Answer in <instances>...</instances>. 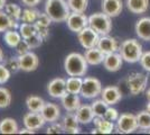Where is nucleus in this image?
I'll return each mask as SVG.
<instances>
[{"label": "nucleus", "instance_id": "2", "mask_svg": "<svg viewBox=\"0 0 150 135\" xmlns=\"http://www.w3.org/2000/svg\"><path fill=\"white\" fill-rule=\"evenodd\" d=\"M45 13L55 23H64L72 13L65 0H46Z\"/></svg>", "mask_w": 150, "mask_h": 135}, {"label": "nucleus", "instance_id": "27", "mask_svg": "<svg viewBox=\"0 0 150 135\" xmlns=\"http://www.w3.org/2000/svg\"><path fill=\"white\" fill-rule=\"evenodd\" d=\"M45 104L46 103H45V100L42 97L35 96V95L27 97V99H26L27 109L29 111H34V113H40L42 109L44 108Z\"/></svg>", "mask_w": 150, "mask_h": 135}, {"label": "nucleus", "instance_id": "45", "mask_svg": "<svg viewBox=\"0 0 150 135\" xmlns=\"http://www.w3.org/2000/svg\"><path fill=\"white\" fill-rule=\"evenodd\" d=\"M37 27V26H36ZM37 33L43 37L44 39H47L50 36V31L47 27H37Z\"/></svg>", "mask_w": 150, "mask_h": 135}, {"label": "nucleus", "instance_id": "30", "mask_svg": "<svg viewBox=\"0 0 150 135\" xmlns=\"http://www.w3.org/2000/svg\"><path fill=\"white\" fill-rule=\"evenodd\" d=\"M39 11L34 9V7H28L23 10L21 14V23H29V24H35V21L37 20L38 16H39Z\"/></svg>", "mask_w": 150, "mask_h": 135}, {"label": "nucleus", "instance_id": "49", "mask_svg": "<svg viewBox=\"0 0 150 135\" xmlns=\"http://www.w3.org/2000/svg\"><path fill=\"white\" fill-rule=\"evenodd\" d=\"M5 59H4V51H2V49L0 47V63L4 61Z\"/></svg>", "mask_w": 150, "mask_h": 135}, {"label": "nucleus", "instance_id": "17", "mask_svg": "<svg viewBox=\"0 0 150 135\" xmlns=\"http://www.w3.org/2000/svg\"><path fill=\"white\" fill-rule=\"evenodd\" d=\"M63 129H64V132L66 133H69V134H77L80 133V126H79V119L75 115V113L73 111H69V114L64 116L63 118Z\"/></svg>", "mask_w": 150, "mask_h": 135}, {"label": "nucleus", "instance_id": "20", "mask_svg": "<svg viewBox=\"0 0 150 135\" xmlns=\"http://www.w3.org/2000/svg\"><path fill=\"white\" fill-rule=\"evenodd\" d=\"M61 104H62V106L66 111H73L74 113L81 106V99H80L79 95H76V94L66 92L61 98Z\"/></svg>", "mask_w": 150, "mask_h": 135}, {"label": "nucleus", "instance_id": "51", "mask_svg": "<svg viewBox=\"0 0 150 135\" xmlns=\"http://www.w3.org/2000/svg\"><path fill=\"white\" fill-rule=\"evenodd\" d=\"M147 110H148V111H150V101L147 104Z\"/></svg>", "mask_w": 150, "mask_h": 135}, {"label": "nucleus", "instance_id": "43", "mask_svg": "<svg viewBox=\"0 0 150 135\" xmlns=\"http://www.w3.org/2000/svg\"><path fill=\"white\" fill-rule=\"evenodd\" d=\"M103 117L106 118V119H109V121H111V122H114V121H118V118H119V113H118V110L115 109V108L108 107V109H106L105 114H104Z\"/></svg>", "mask_w": 150, "mask_h": 135}, {"label": "nucleus", "instance_id": "26", "mask_svg": "<svg viewBox=\"0 0 150 135\" xmlns=\"http://www.w3.org/2000/svg\"><path fill=\"white\" fill-rule=\"evenodd\" d=\"M127 7L132 14H144L148 10L149 0H127Z\"/></svg>", "mask_w": 150, "mask_h": 135}, {"label": "nucleus", "instance_id": "41", "mask_svg": "<svg viewBox=\"0 0 150 135\" xmlns=\"http://www.w3.org/2000/svg\"><path fill=\"white\" fill-rule=\"evenodd\" d=\"M30 50H31L30 46L28 44L27 39H21L18 43V45L16 46V52H17L18 55H23V54H25V53H28Z\"/></svg>", "mask_w": 150, "mask_h": 135}, {"label": "nucleus", "instance_id": "16", "mask_svg": "<svg viewBox=\"0 0 150 135\" xmlns=\"http://www.w3.org/2000/svg\"><path fill=\"white\" fill-rule=\"evenodd\" d=\"M94 125L96 126V129H92V134H111L114 129L113 122L106 119L104 117H99L95 116L93 119Z\"/></svg>", "mask_w": 150, "mask_h": 135}, {"label": "nucleus", "instance_id": "52", "mask_svg": "<svg viewBox=\"0 0 150 135\" xmlns=\"http://www.w3.org/2000/svg\"><path fill=\"white\" fill-rule=\"evenodd\" d=\"M149 133H150V129H149Z\"/></svg>", "mask_w": 150, "mask_h": 135}, {"label": "nucleus", "instance_id": "22", "mask_svg": "<svg viewBox=\"0 0 150 135\" xmlns=\"http://www.w3.org/2000/svg\"><path fill=\"white\" fill-rule=\"evenodd\" d=\"M138 37L144 41H150V17H142L136 24Z\"/></svg>", "mask_w": 150, "mask_h": 135}, {"label": "nucleus", "instance_id": "47", "mask_svg": "<svg viewBox=\"0 0 150 135\" xmlns=\"http://www.w3.org/2000/svg\"><path fill=\"white\" fill-rule=\"evenodd\" d=\"M18 133H19V134H35V131H33V129H27V127H25V129H19Z\"/></svg>", "mask_w": 150, "mask_h": 135}, {"label": "nucleus", "instance_id": "8", "mask_svg": "<svg viewBox=\"0 0 150 135\" xmlns=\"http://www.w3.org/2000/svg\"><path fill=\"white\" fill-rule=\"evenodd\" d=\"M117 127H118V131L120 133H123V134L133 133L138 129L137 115H133V114H130V113L122 114L118 118Z\"/></svg>", "mask_w": 150, "mask_h": 135}, {"label": "nucleus", "instance_id": "11", "mask_svg": "<svg viewBox=\"0 0 150 135\" xmlns=\"http://www.w3.org/2000/svg\"><path fill=\"white\" fill-rule=\"evenodd\" d=\"M47 92L50 97L56 98V99H61L66 92H67V88H66V80L63 78H55L53 80H50L48 84H47Z\"/></svg>", "mask_w": 150, "mask_h": 135}, {"label": "nucleus", "instance_id": "38", "mask_svg": "<svg viewBox=\"0 0 150 135\" xmlns=\"http://www.w3.org/2000/svg\"><path fill=\"white\" fill-rule=\"evenodd\" d=\"M11 71L7 68L5 63H0V84H5L10 79Z\"/></svg>", "mask_w": 150, "mask_h": 135}, {"label": "nucleus", "instance_id": "34", "mask_svg": "<svg viewBox=\"0 0 150 135\" xmlns=\"http://www.w3.org/2000/svg\"><path fill=\"white\" fill-rule=\"evenodd\" d=\"M13 100L11 92L5 87H0V108H7L10 106Z\"/></svg>", "mask_w": 150, "mask_h": 135}, {"label": "nucleus", "instance_id": "9", "mask_svg": "<svg viewBox=\"0 0 150 135\" xmlns=\"http://www.w3.org/2000/svg\"><path fill=\"white\" fill-rule=\"evenodd\" d=\"M66 25L71 32L80 33L83 28L88 26V17L84 13L72 11L66 20Z\"/></svg>", "mask_w": 150, "mask_h": 135}, {"label": "nucleus", "instance_id": "19", "mask_svg": "<svg viewBox=\"0 0 150 135\" xmlns=\"http://www.w3.org/2000/svg\"><path fill=\"white\" fill-rule=\"evenodd\" d=\"M40 114L43 115L45 121L47 123H54L57 122L59 116H61V108L58 107V105L54 103H46L44 108L42 109Z\"/></svg>", "mask_w": 150, "mask_h": 135}, {"label": "nucleus", "instance_id": "7", "mask_svg": "<svg viewBox=\"0 0 150 135\" xmlns=\"http://www.w3.org/2000/svg\"><path fill=\"white\" fill-rule=\"evenodd\" d=\"M101 35L98 32H95L92 27H85L83 28L81 32L77 33V39L80 42V44L85 49H92V47H95L98 46V43H99V39H100Z\"/></svg>", "mask_w": 150, "mask_h": 135}, {"label": "nucleus", "instance_id": "42", "mask_svg": "<svg viewBox=\"0 0 150 135\" xmlns=\"http://www.w3.org/2000/svg\"><path fill=\"white\" fill-rule=\"evenodd\" d=\"M63 132H64L63 124H58L56 122L50 123V125L46 129V133L47 134H61Z\"/></svg>", "mask_w": 150, "mask_h": 135}, {"label": "nucleus", "instance_id": "1", "mask_svg": "<svg viewBox=\"0 0 150 135\" xmlns=\"http://www.w3.org/2000/svg\"><path fill=\"white\" fill-rule=\"evenodd\" d=\"M88 61L80 53H69L64 61V69L69 77H83L88 72Z\"/></svg>", "mask_w": 150, "mask_h": 135}, {"label": "nucleus", "instance_id": "10", "mask_svg": "<svg viewBox=\"0 0 150 135\" xmlns=\"http://www.w3.org/2000/svg\"><path fill=\"white\" fill-rule=\"evenodd\" d=\"M20 70L24 72H33L38 68L39 65V59L37 54L29 51L23 55H18Z\"/></svg>", "mask_w": 150, "mask_h": 135}, {"label": "nucleus", "instance_id": "4", "mask_svg": "<svg viewBox=\"0 0 150 135\" xmlns=\"http://www.w3.org/2000/svg\"><path fill=\"white\" fill-rule=\"evenodd\" d=\"M88 26L99 33L101 36L109 35V33L112 29V20L110 16H108L103 11L95 13L88 17Z\"/></svg>", "mask_w": 150, "mask_h": 135}, {"label": "nucleus", "instance_id": "18", "mask_svg": "<svg viewBox=\"0 0 150 135\" xmlns=\"http://www.w3.org/2000/svg\"><path fill=\"white\" fill-rule=\"evenodd\" d=\"M98 47L104 54H110V53H114V52L118 51L120 46L118 44V41L114 39V37H111L109 35H103L99 39Z\"/></svg>", "mask_w": 150, "mask_h": 135}, {"label": "nucleus", "instance_id": "28", "mask_svg": "<svg viewBox=\"0 0 150 135\" xmlns=\"http://www.w3.org/2000/svg\"><path fill=\"white\" fill-rule=\"evenodd\" d=\"M21 39L23 37L17 29H8L7 32L4 33V41L7 44V46H9L11 49H16V46L18 45V43Z\"/></svg>", "mask_w": 150, "mask_h": 135}, {"label": "nucleus", "instance_id": "48", "mask_svg": "<svg viewBox=\"0 0 150 135\" xmlns=\"http://www.w3.org/2000/svg\"><path fill=\"white\" fill-rule=\"evenodd\" d=\"M7 5V0H0V10H2Z\"/></svg>", "mask_w": 150, "mask_h": 135}, {"label": "nucleus", "instance_id": "5", "mask_svg": "<svg viewBox=\"0 0 150 135\" xmlns=\"http://www.w3.org/2000/svg\"><path fill=\"white\" fill-rule=\"evenodd\" d=\"M102 92V84L100 80L93 77H88L83 79V84H82L81 95L84 98L92 99L100 96Z\"/></svg>", "mask_w": 150, "mask_h": 135}, {"label": "nucleus", "instance_id": "29", "mask_svg": "<svg viewBox=\"0 0 150 135\" xmlns=\"http://www.w3.org/2000/svg\"><path fill=\"white\" fill-rule=\"evenodd\" d=\"M82 84H83V79L81 77H69L66 80V88L67 92L71 94H81Z\"/></svg>", "mask_w": 150, "mask_h": 135}, {"label": "nucleus", "instance_id": "6", "mask_svg": "<svg viewBox=\"0 0 150 135\" xmlns=\"http://www.w3.org/2000/svg\"><path fill=\"white\" fill-rule=\"evenodd\" d=\"M127 84H128V88L132 95L137 96L146 90L147 84H148V77L144 73L134 72L129 76Z\"/></svg>", "mask_w": 150, "mask_h": 135}, {"label": "nucleus", "instance_id": "35", "mask_svg": "<svg viewBox=\"0 0 150 135\" xmlns=\"http://www.w3.org/2000/svg\"><path fill=\"white\" fill-rule=\"evenodd\" d=\"M5 11H6L11 18L16 20H20L21 18V14H23V10L19 5H16V4H7L6 7H5Z\"/></svg>", "mask_w": 150, "mask_h": 135}, {"label": "nucleus", "instance_id": "37", "mask_svg": "<svg viewBox=\"0 0 150 135\" xmlns=\"http://www.w3.org/2000/svg\"><path fill=\"white\" fill-rule=\"evenodd\" d=\"M52 21H53L52 18H50L46 13L39 14L37 20L35 21V25L37 26V27H47V28H48L50 25L52 24Z\"/></svg>", "mask_w": 150, "mask_h": 135}, {"label": "nucleus", "instance_id": "13", "mask_svg": "<svg viewBox=\"0 0 150 135\" xmlns=\"http://www.w3.org/2000/svg\"><path fill=\"white\" fill-rule=\"evenodd\" d=\"M101 97L109 106H112V105L119 103L122 98V95H121V91L117 86H108V87L102 89Z\"/></svg>", "mask_w": 150, "mask_h": 135}, {"label": "nucleus", "instance_id": "25", "mask_svg": "<svg viewBox=\"0 0 150 135\" xmlns=\"http://www.w3.org/2000/svg\"><path fill=\"white\" fill-rule=\"evenodd\" d=\"M19 132V126L13 118H4L0 122V134H17Z\"/></svg>", "mask_w": 150, "mask_h": 135}, {"label": "nucleus", "instance_id": "3", "mask_svg": "<svg viewBox=\"0 0 150 135\" xmlns=\"http://www.w3.org/2000/svg\"><path fill=\"white\" fill-rule=\"evenodd\" d=\"M119 53L123 61L129 63H136L140 61L142 55V45L134 39H129L123 41L119 47Z\"/></svg>", "mask_w": 150, "mask_h": 135}, {"label": "nucleus", "instance_id": "12", "mask_svg": "<svg viewBox=\"0 0 150 135\" xmlns=\"http://www.w3.org/2000/svg\"><path fill=\"white\" fill-rule=\"evenodd\" d=\"M23 123H24L25 127H27V129H30L33 131H37V129H42L47 122L45 121V118L40 113L29 111V113L24 115Z\"/></svg>", "mask_w": 150, "mask_h": 135}, {"label": "nucleus", "instance_id": "14", "mask_svg": "<svg viewBox=\"0 0 150 135\" xmlns=\"http://www.w3.org/2000/svg\"><path fill=\"white\" fill-rule=\"evenodd\" d=\"M123 63V59L121 56L120 53H110L105 54V58L103 60V66L110 72H117L121 69Z\"/></svg>", "mask_w": 150, "mask_h": 135}, {"label": "nucleus", "instance_id": "23", "mask_svg": "<svg viewBox=\"0 0 150 135\" xmlns=\"http://www.w3.org/2000/svg\"><path fill=\"white\" fill-rule=\"evenodd\" d=\"M84 56H85V60L88 61V64L98 65L100 63H103L105 54L101 51L98 46H95V47H92V49H88L84 53Z\"/></svg>", "mask_w": 150, "mask_h": 135}, {"label": "nucleus", "instance_id": "32", "mask_svg": "<svg viewBox=\"0 0 150 135\" xmlns=\"http://www.w3.org/2000/svg\"><path fill=\"white\" fill-rule=\"evenodd\" d=\"M67 5L71 11L85 13V10L88 9V0H67Z\"/></svg>", "mask_w": 150, "mask_h": 135}, {"label": "nucleus", "instance_id": "33", "mask_svg": "<svg viewBox=\"0 0 150 135\" xmlns=\"http://www.w3.org/2000/svg\"><path fill=\"white\" fill-rule=\"evenodd\" d=\"M138 127L141 129H150V111L142 110L137 114Z\"/></svg>", "mask_w": 150, "mask_h": 135}, {"label": "nucleus", "instance_id": "50", "mask_svg": "<svg viewBox=\"0 0 150 135\" xmlns=\"http://www.w3.org/2000/svg\"><path fill=\"white\" fill-rule=\"evenodd\" d=\"M146 96H147V99L150 101V89L147 90V92H146Z\"/></svg>", "mask_w": 150, "mask_h": 135}, {"label": "nucleus", "instance_id": "44", "mask_svg": "<svg viewBox=\"0 0 150 135\" xmlns=\"http://www.w3.org/2000/svg\"><path fill=\"white\" fill-rule=\"evenodd\" d=\"M140 63H141V66L144 68V70L150 72V51L142 53L141 59H140Z\"/></svg>", "mask_w": 150, "mask_h": 135}, {"label": "nucleus", "instance_id": "31", "mask_svg": "<svg viewBox=\"0 0 150 135\" xmlns=\"http://www.w3.org/2000/svg\"><path fill=\"white\" fill-rule=\"evenodd\" d=\"M21 37L25 39H30L35 34H37V27L35 24H29V23H21L18 28Z\"/></svg>", "mask_w": 150, "mask_h": 135}, {"label": "nucleus", "instance_id": "36", "mask_svg": "<svg viewBox=\"0 0 150 135\" xmlns=\"http://www.w3.org/2000/svg\"><path fill=\"white\" fill-rule=\"evenodd\" d=\"M92 109L94 111V115L99 116V117H103L105 114L106 109L109 107V105L103 100V99H99V100H95L94 103H92Z\"/></svg>", "mask_w": 150, "mask_h": 135}, {"label": "nucleus", "instance_id": "46", "mask_svg": "<svg viewBox=\"0 0 150 135\" xmlns=\"http://www.w3.org/2000/svg\"><path fill=\"white\" fill-rule=\"evenodd\" d=\"M20 1L23 2V5H25L27 7H36L40 4L42 0H20Z\"/></svg>", "mask_w": 150, "mask_h": 135}, {"label": "nucleus", "instance_id": "24", "mask_svg": "<svg viewBox=\"0 0 150 135\" xmlns=\"http://www.w3.org/2000/svg\"><path fill=\"white\" fill-rule=\"evenodd\" d=\"M19 26L18 20L11 18L6 11L0 10V33H5L8 29H18Z\"/></svg>", "mask_w": 150, "mask_h": 135}, {"label": "nucleus", "instance_id": "21", "mask_svg": "<svg viewBox=\"0 0 150 135\" xmlns=\"http://www.w3.org/2000/svg\"><path fill=\"white\" fill-rule=\"evenodd\" d=\"M75 115L77 117L80 124H90L93 122L95 117L91 105H81L79 109L75 111Z\"/></svg>", "mask_w": 150, "mask_h": 135}, {"label": "nucleus", "instance_id": "40", "mask_svg": "<svg viewBox=\"0 0 150 135\" xmlns=\"http://www.w3.org/2000/svg\"><path fill=\"white\" fill-rule=\"evenodd\" d=\"M5 65L11 72H17L20 70V64H19V59L18 58H10L5 61Z\"/></svg>", "mask_w": 150, "mask_h": 135}, {"label": "nucleus", "instance_id": "15", "mask_svg": "<svg viewBox=\"0 0 150 135\" xmlns=\"http://www.w3.org/2000/svg\"><path fill=\"white\" fill-rule=\"evenodd\" d=\"M123 9L122 0H102V11L108 16L117 17Z\"/></svg>", "mask_w": 150, "mask_h": 135}, {"label": "nucleus", "instance_id": "39", "mask_svg": "<svg viewBox=\"0 0 150 135\" xmlns=\"http://www.w3.org/2000/svg\"><path fill=\"white\" fill-rule=\"evenodd\" d=\"M45 39L39 35V34H35L34 36H31L30 39H27V42H28V44H29V46H30L31 50H34V49H37V47H39L40 45L43 44V42H44Z\"/></svg>", "mask_w": 150, "mask_h": 135}]
</instances>
